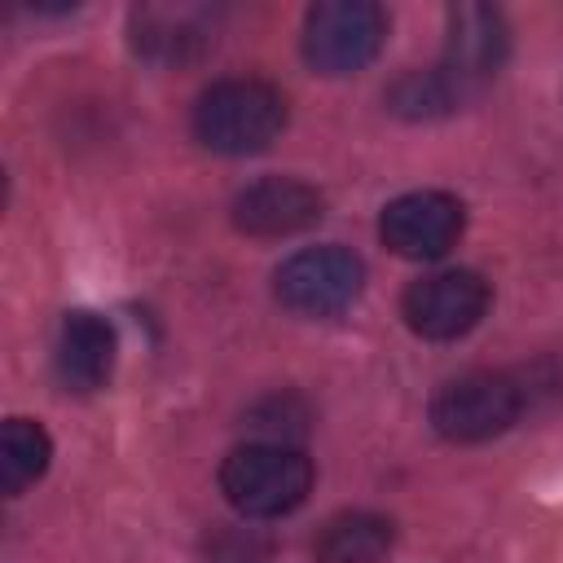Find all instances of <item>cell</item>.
Segmentation results:
<instances>
[{
	"instance_id": "obj_3",
	"label": "cell",
	"mask_w": 563,
	"mask_h": 563,
	"mask_svg": "<svg viewBox=\"0 0 563 563\" xmlns=\"http://www.w3.org/2000/svg\"><path fill=\"white\" fill-rule=\"evenodd\" d=\"M523 413V387L501 369H471L431 396V427L453 444L501 435Z\"/></svg>"
},
{
	"instance_id": "obj_2",
	"label": "cell",
	"mask_w": 563,
	"mask_h": 563,
	"mask_svg": "<svg viewBox=\"0 0 563 563\" xmlns=\"http://www.w3.org/2000/svg\"><path fill=\"white\" fill-rule=\"evenodd\" d=\"M220 493L246 519H277L312 493V462L277 440L242 444L220 462Z\"/></svg>"
},
{
	"instance_id": "obj_9",
	"label": "cell",
	"mask_w": 563,
	"mask_h": 563,
	"mask_svg": "<svg viewBox=\"0 0 563 563\" xmlns=\"http://www.w3.org/2000/svg\"><path fill=\"white\" fill-rule=\"evenodd\" d=\"M321 194L295 176H264L233 198V224L251 238H290L321 220Z\"/></svg>"
},
{
	"instance_id": "obj_13",
	"label": "cell",
	"mask_w": 563,
	"mask_h": 563,
	"mask_svg": "<svg viewBox=\"0 0 563 563\" xmlns=\"http://www.w3.org/2000/svg\"><path fill=\"white\" fill-rule=\"evenodd\" d=\"M48 457H53L48 431L31 418H9L4 435H0V488H4V497H18L22 488H31L48 471Z\"/></svg>"
},
{
	"instance_id": "obj_6",
	"label": "cell",
	"mask_w": 563,
	"mask_h": 563,
	"mask_svg": "<svg viewBox=\"0 0 563 563\" xmlns=\"http://www.w3.org/2000/svg\"><path fill=\"white\" fill-rule=\"evenodd\" d=\"M400 312H405V325L422 339H435V343L462 339L488 312V282L471 268L427 273L405 290Z\"/></svg>"
},
{
	"instance_id": "obj_12",
	"label": "cell",
	"mask_w": 563,
	"mask_h": 563,
	"mask_svg": "<svg viewBox=\"0 0 563 563\" xmlns=\"http://www.w3.org/2000/svg\"><path fill=\"white\" fill-rule=\"evenodd\" d=\"M391 541H396L391 519L374 510H343L321 523L312 554L317 563H383L391 554Z\"/></svg>"
},
{
	"instance_id": "obj_1",
	"label": "cell",
	"mask_w": 563,
	"mask_h": 563,
	"mask_svg": "<svg viewBox=\"0 0 563 563\" xmlns=\"http://www.w3.org/2000/svg\"><path fill=\"white\" fill-rule=\"evenodd\" d=\"M286 128V97L264 79H220L194 106V136L216 154H260Z\"/></svg>"
},
{
	"instance_id": "obj_4",
	"label": "cell",
	"mask_w": 563,
	"mask_h": 563,
	"mask_svg": "<svg viewBox=\"0 0 563 563\" xmlns=\"http://www.w3.org/2000/svg\"><path fill=\"white\" fill-rule=\"evenodd\" d=\"M387 40V13L374 0H321L303 18V57L321 75L365 70Z\"/></svg>"
},
{
	"instance_id": "obj_14",
	"label": "cell",
	"mask_w": 563,
	"mask_h": 563,
	"mask_svg": "<svg viewBox=\"0 0 563 563\" xmlns=\"http://www.w3.org/2000/svg\"><path fill=\"white\" fill-rule=\"evenodd\" d=\"M471 92L444 70V66H431V70H409L400 75L391 88H387V106L405 119H435V114H449L453 106H462Z\"/></svg>"
},
{
	"instance_id": "obj_5",
	"label": "cell",
	"mask_w": 563,
	"mask_h": 563,
	"mask_svg": "<svg viewBox=\"0 0 563 563\" xmlns=\"http://www.w3.org/2000/svg\"><path fill=\"white\" fill-rule=\"evenodd\" d=\"M365 286V264L347 246H308L295 251L277 277V299L299 317H334L343 312Z\"/></svg>"
},
{
	"instance_id": "obj_7",
	"label": "cell",
	"mask_w": 563,
	"mask_h": 563,
	"mask_svg": "<svg viewBox=\"0 0 563 563\" xmlns=\"http://www.w3.org/2000/svg\"><path fill=\"white\" fill-rule=\"evenodd\" d=\"M462 224H466V211L453 194L413 189V194H400L383 207L378 238L387 251H396L405 260H440L457 246Z\"/></svg>"
},
{
	"instance_id": "obj_11",
	"label": "cell",
	"mask_w": 563,
	"mask_h": 563,
	"mask_svg": "<svg viewBox=\"0 0 563 563\" xmlns=\"http://www.w3.org/2000/svg\"><path fill=\"white\" fill-rule=\"evenodd\" d=\"M57 378L70 391H97L114 374V330L97 312H66L57 330Z\"/></svg>"
},
{
	"instance_id": "obj_8",
	"label": "cell",
	"mask_w": 563,
	"mask_h": 563,
	"mask_svg": "<svg viewBox=\"0 0 563 563\" xmlns=\"http://www.w3.org/2000/svg\"><path fill=\"white\" fill-rule=\"evenodd\" d=\"M506 48H510V31L497 9H488V4H453L449 9V35H444L440 66L466 92H475L488 75L501 70Z\"/></svg>"
},
{
	"instance_id": "obj_10",
	"label": "cell",
	"mask_w": 563,
	"mask_h": 563,
	"mask_svg": "<svg viewBox=\"0 0 563 563\" xmlns=\"http://www.w3.org/2000/svg\"><path fill=\"white\" fill-rule=\"evenodd\" d=\"M211 44V13L194 4H145L132 13V48L158 66L194 62Z\"/></svg>"
}]
</instances>
